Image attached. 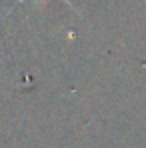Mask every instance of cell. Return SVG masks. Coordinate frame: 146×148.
I'll list each match as a JSON object with an SVG mask.
<instances>
[{"instance_id":"1","label":"cell","mask_w":146,"mask_h":148,"mask_svg":"<svg viewBox=\"0 0 146 148\" xmlns=\"http://www.w3.org/2000/svg\"><path fill=\"white\" fill-rule=\"evenodd\" d=\"M22 2H26V0H18V4H22ZM64 2H66V4H70L68 0H64Z\"/></svg>"}]
</instances>
